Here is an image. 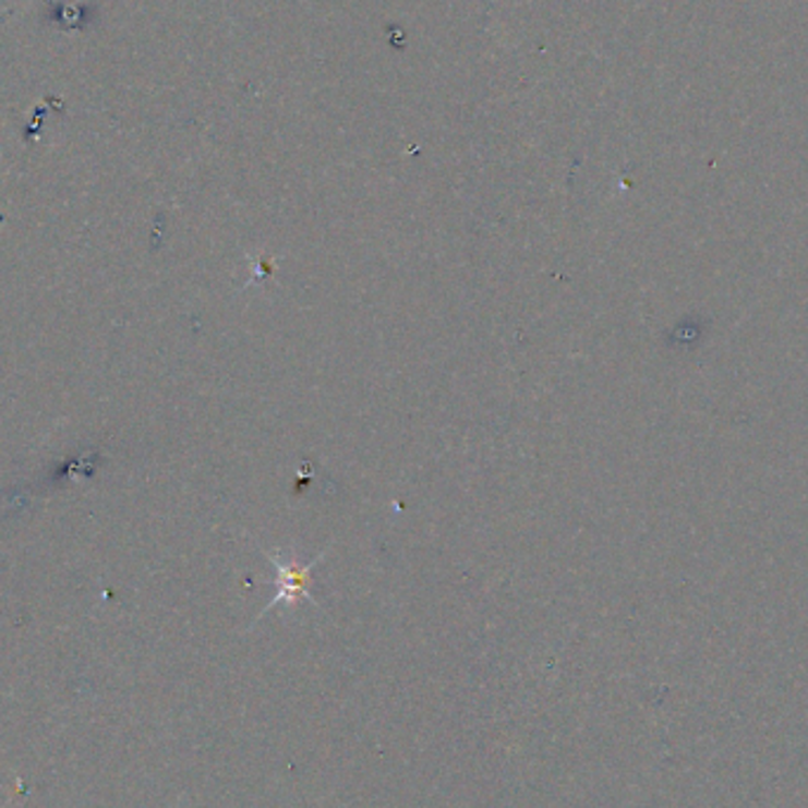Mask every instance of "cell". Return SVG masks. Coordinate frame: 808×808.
Masks as SVG:
<instances>
[{
  "instance_id": "6da1fadb",
  "label": "cell",
  "mask_w": 808,
  "mask_h": 808,
  "mask_svg": "<svg viewBox=\"0 0 808 808\" xmlns=\"http://www.w3.org/2000/svg\"><path fill=\"white\" fill-rule=\"evenodd\" d=\"M269 560H273L277 565V593L273 595V601H269V605L265 607V613L273 605H279L281 601H287L289 605H293L298 599H305V601H312L310 593H307V581H310V572H312V565H317L322 558H317L315 563L310 565H296V560H281L279 553H275V556H269Z\"/></svg>"
}]
</instances>
